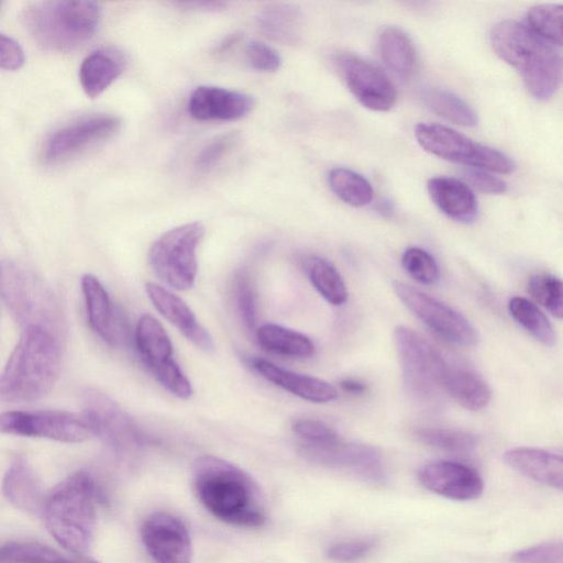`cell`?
Masks as SVG:
<instances>
[{"label":"cell","mask_w":563,"mask_h":563,"mask_svg":"<svg viewBox=\"0 0 563 563\" xmlns=\"http://www.w3.org/2000/svg\"><path fill=\"white\" fill-rule=\"evenodd\" d=\"M192 485L200 503L218 519L240 527L265 523V503L257 483L231 462L199 456L192 465Z\"/></svg>","instance_id":"cell-1"},{"label":"cell","mask_w":563,"mask_h":563,"mask_svg":"<svg viewBox=\"0 0 563 563\" xmlns=\"http://www.w3.org/2000/svg\"><path fill=\"white\" fill-rule=\"evenodd\" d=\"M60 339L37 327L24 328L0 374V401L27 402L44 397L60 371Z\"/></svg>","instance_id":"cell-2"},{"label":"cell","mask_w":563,"mask_h":563,"mask_svg":"<svg viewBox=\"0 0 563 563\" xmlns=\"http://www.w3.org/2000/svg\"><path fill=\"white\" fill-rule=\"evenodd\" d=\"M104 501V493L92 475L73 473L45 499L42 514L47 530L65 550L84 555L93 540L97 505Z\"/></svg>","instance_id":"cell-3"},{"label":"cell","mask_w":563,"mask_h":563,"mask_svg":"<svg viewBox=\"0 0 563 563\" xmlns=\"http://www.w3.org/2000/svg\"><path fill=\"white\" fill-rule=\"evenodd\" d=\"M495 53L521 76L529 92L550 99L562 79V58L555 47L515 20L498 22L492 30Z\"/></svg>","instance_id":"cell-4"},{"label":"cell","mask_w":563,"mask_h":563,"mask_svg":"<svg viewBox=\"0 0 563 563\" xmlns=\"http://www.w3.org/2000/svg\"><path fill=\"white\" fill-rule=\"evenodd\" d=\"M95 1H45L24 8L22 22L31 38L48 52L67 53L89 41L101 21Z\"/></svg>","instance_id":"cell-5"},{"label":"cell","mask_w":563,"mask_h":563,"mask_svg":"<svg viewBox=\"0 0 563 563\" xmlns=\"http://www.w3.org/2000/svg\"><path fill=\"white\" fill-rule=\"evenodd\" d=\"M0 296L23 329L42 328L62 340L65 319L59 302L49 286L31 269L13 261H2Z\"/></svg>","instance_id":"cell-6"},{"label":"cell","mask_w":563,"mask_h":563,"mask_svg":"<svg viewBox=\"0 0 563 563\" xmlns=\"http://www.w3.org/2000/svg\"><path fill=\"white\" fill-rule=\"evenodd\" d=\"M402 382L417 399L430 401L444 390L449 364L426 339L406 325L394 330Z\"/></svg>","instance_id":"cell-7"},{"label":"cell","mask_w":563,"mask_h":563,"mask_svg":"<svg viewBox=\"0 0 563 563\" xmlns=\"http://www.w3.org/2000/svg\"><path fill=\"white\" fill-rule=\"evenodd\" d=\"M203 235V224L194 221L158 236L148 251V262L155 275L173 289L191 288L198 271L197 247Z\"/></svg>","instance_id":"cell-8"},{"label":"cell","mask_w":563,"mask_h":563,"mask_svg":"<svg viewBox=\"0 0 563 563\" xmlns=\"http://www.w3.org/2000/svg\"><path fill=\"white\" fill-rule=\"evenodd\" d=\"M415 136L426 152L445 161L498 174H511L516 169L515 162L505 153L442 124L419 123Z\"/></svg>","instance_id":"cell-9"},{"label":"cell","mask_w":563,"mask_h":563,"mask_svg":"<svg viewBox=\"0 0 563 563\" xmlns=\"http://www.w3.org/2000/svg\"><path fill=\"white\" fill-rule=\"evenodd\" d=\"M0 433L78 443L95 437L84 413L59 410L5 411L0 413Z\"/></svg>","instance_id":"cell-10"},{"label":"cell","mask_w":563,"mask_h":563,"mask_svg":"<svg viewBox=\"0 0 563 563\" xmlns=\"http://www.w3.org/2000/svg\"><path fill=\"white\" fill-rule=\"evenodd\" d=\"M393 288L406 308L444 341L461 346L478 343L475 327L451 306L401 282H394Z\"/></svg>","instance_id":"cell-11"},{"label":"cell","mask_w":563,"mask_h":563,"mask_svg":"<svg viewBox=\"0 0 563 563\" xmlns=\"http://www.w3.org/2000/svg\"><path fill=\"white\" fill-rule=\"evenodd\" d=\"M84 411L95 437H99L118 455L139 448L143 440L140 430L119 405L103 393L86 388L81 395Z\"/></svg>","instance_id":"cell-12"},{"label":"cell","mask_w":563,"mask_h":563,"mask_svg":"<svg viewBox=\"0 0 563 563\" xmlns=\"http://www.w3.org/2000/svg\"><path fill=\"white\" fill-rule=\"evenodd\" d=\"M121 124V119L111 114H95L77 120L58 129L46 140L42 159L45 164L65 162L111 139Z\"/></svg>","instance_id":"cell-13"},{"label":"cell","mask_w":563,"mask_h":563,"mask_svg":"<svg viewBox=\"0 0 563 563\" xmlns=\"http://www.w3.org/2000/svg\"><path fill=\"white\" fill-rule=\"evenodd\" d=\"M334 64L351 93L365 108L383 112L394 107L395 86L375 65L350 52L336 54Z\"/></svg>","instance_id":"cell-14"},{"label":"cell","mask_w":563,"mask_h":563,"mask_svg":"<svg viewBox=\"0 0 563 563\" xmlns=\"http://www.w3.org/2000/svg\"><path fill=\"white\" fill-rule=\"evenodd\" d=\"M301 452L314 463L350 471L367 482L380 484L386 481L383 454L374 445L341 441L325 448L301 446Z\"/></svg>","instance_id":"cell-15"},{"label":"cell","mask_w":563,"mask_h":563,"mask_svg":"<svg viewBox=\"0 0 563 563\" xmlns=\"http://www.w3.org/2000/svg\"><path fill=\"white\" fill-rule=\"evenodd\" d=\"M141 538L156 563H190V536L179 518L162 511L150 515L142 525Z\"/></svg>","instance_id":"cell-16"},{"label":"cell","mask_w":563,"mask_h":563,"mask_svg":"<svg viewBox=\"0 0 563 563\" xmlns=\"http://www.w3.org/2000/svg\"><path fill=\"white\" fill-rule=\"evenodd\" d=\"M419 483L430 492L453 500L477 499L484 489L479 473L455 461H431L423 464L417 474Z\"/></svg>","instance_id":"cell-17"},{"label":"cell","mask_w":563,"mask_h":563,"mask_svg":"<svg viewBox=\"0 0 563 563\" xmlns=\"http://www.w3.org/2000/svg\"><path fill=\"white\" fill-rule=\"evenodd\" d=\"M80 284L92 331L108 344L124 342L128 333L124 318L113 306L100 280L92 274H85Z\"/></svg>","instance_id":"cell-18"},{"label":"cell","mask_w":563,"mask_h":563,"mask_svg":"<svg viewBox=\"0 0 563 563\" xmlns=\"http://www.w3.org/2000/svg\"><path fill=\"white\" fill-rule=\"evenodd\" d=\"M253 106V98L244 92L199 86L189 97L188 112L199 121H232L245 117Z\"/></svg>","instance_id":"cell-19"},{"label":"cell","mask_w":563,"mask_h":563,"mask_svg":"<svg viewBox=\"0 0 563 563\" xmlns=\"http://www.w3.org/2000/svg\"><path fill=\"white\" fill-rule=\"evenodd\" d=\"M145 290L155 309L192 344L206 352L213 350L211 335L179 296L155 283H146Z\"/></svg>","instance_id":"cell-20"},{"label":"cell","mask_w":563,"mask_h":563,"mask_svg":"<svg viewBox=\"0 0 563 563\" xmlns=\"http://www.w3.org/2000/svg\"><path fill=\"white\" fill-rule=\"evenodd\" d=\"M252 366L265 379L307 401L324 404L338 398L336 388L322 378L282 368L264 358H253Z\"/></svg>","instance_id":"cell-21"},{"label":"cell","mask_w":563,"mask_h":563,"mask_svg":"<svg viewBox=\"0 0 563 563\" xmlns=\"http://www.w3.org/2000/svg\"><path fill=\"white\" fill-rule=\"evenodd\" d=\"M505 463L542 485L561 490L563 487V459L552 451L520 446L504 453Z\"/></svg>","instance_id":"cell-22"},{"label":"cell","mask_w":563,"mask_h":563,"mask_svg":"<svg viewBox=\"0 0 563 563\" xmlns=\"http://www.w3.org/2000/svg\"><path fill=\"white\" fill-rule=\"evenodd\" d=\"M2 494L14 507L32 514L43 512L46 497L31 465L22 457H16L8 467L2 478Z\"/></svg>","instance_id":"cell-23"},{"label":"cell","mask_w":563,"mask_h":563,"mask_svg":"<svg viewBox=\"0 0 563 563\" xmlns=\"http://www.w3.org/2000/svg\"><path fill=\"white\" fill-rule=\"evenodd\" d=\"M428 192L434 205L449 218L462 223L473 222L477 214V200L472 189L453 177H433Z\"/></svg>","instance_id":"cell-24"},{"label":"cell","mask_w":563,"mask_h":563,"mask_svg":"<svg viewBox=\"0 0 563 563\" xmlns=\"http://www.w3.org/2000/svg\"><path fill=\"white\" fill-rule=\"evenodd\" d=\"M134 341L140 358L152 375L175 362L172 341L153 316H141L136 323Z\"/></svg>","instance_id":"cell-25"},{"label":"cell","mask_w":563,"mask_h":563,"mask_svg":"<svg viewBox=\"0 0 563 563\" xmlns=\"http://www.w3.org/2000/svg\"><path fill=\"white\" fill-rule=\"evenodd\" d=\"M256 23L267 38L284 45H292L298 43L302 35L303 15L294 4L275 2L258 11Z\"/></svg>","instance_id":"cell-26"},{"label":"cell","mask_w":563,"mask_h":563,"mask_svg":"<svg viewBox=\"0 0 563 563\" xmlns=\"http://www.w3.org/2000/svg\"><path fill=\"white\" fill-rule=\"evenodd\" d=\"M124 62L113 52L98 49L89 54L79 67V81L85 93L97 98L123 73Z\"/></svg>","instance_id":"cell-27"},{"label":"cell","mask_w":563,"mask_h":563,"mask_svg":"<svg viewBox=\"0 0 563 563\" xmlns=\"http://www.w3.org/2000/svg\"><path fill=\"white\" fill-rule=\"evenodd\" d=\"M380 57L388 69L401 79H410L418 70V55L411 38L399 27L386 26L378 38Z\"/></svg>","instance_id":"cell-28"},{"label":"cell","mask_w":563,"mask_h":563,"mask_svg":"<svg viewBox=\"0 0 563 563\" xmlns=\"http://www.w3.org/2000/svg\"><path fill=\"white\" fill-rule=\"evenodd\" d=\"M444 390L463 408L478 411L487 407L492 390L487 382L476 372L462 366H450Z\"/></svg>","instance_id":"cell-29"},{"label":"cell","mask_w":563,"mask_h":563,"mask_svg":"<svg viewBox=\"0 0 563 563\" xmlns=\"http://www.w3.org/2000/svg\"><path fill=\"white\" fill-rule=\"evenodd\" d=\"M256 339L264 350L288 357L307 358L316 350L306 334L275 323H265L257 328Z\"/></svg>","instance_id":"cell-30"},{"label":"cell","mask_w":563,"mask_h":563,"mask_svg":"<svg viewBox=\"0 0 563 563\" xmlns=\"http://www.w3.org/2000/svg\"><path fill=\"white\" fill-rule=\"evenodd\" d=\"M303 269L312 286L329 303L342 306L346 302V285L332 263L312 255L303 261Z\"/></svg>","instance_id":"cell-31"},{"label":"cell","mask_w":563,"mask_h":563,"mask_svg":"<svg viewBox=\"0 0 563 563\" xmlns=\"http://www.w3.org/2000/svg\"><path fill=\"white\" fill-rule=\"evenodd\" d=\"M426 107L441 118L461 126L477 124V114L474 109L454 92L429 87L421 93Z\"/></svg>","instance_id":"cell-32"},{"label":"cell","mask_w":563,"mask_h":563,"mask_svg":"<svg viewBox=\"0 0 563 563\" xmlns=\"http://www.w3.org/2000/svg\"><path fill=\"white\" fill-rule=\"evenodd\" d=\"M508 311L514 320L529 332L537 341L547 346L556 342V333L540 308L529 299L512 297L508 302Z\"/></svg>","instance_id":"cell-33"},{"label":"cell","mask_w":563,"mask_h":563,"mask_svg":"<svg viewBox=\"0 0 563 563\" xmlns=\"http://www.w3.org/2000/svg\"><path fill=\"white\" fill-rule=\"evenodd\" d=\"M328 181L331 190L343 202L352 207H363L374 199L371 183L361 174L349 168H334L329 173Z\"/></svg>","instance_id":"cell-34"},{"label":"cell","mask_w":563,"mask_h":563,"mask_svg":"<svg viewBox=\"0 0 563 563\" xmlns=\"http://www.w3.org/2000/svg\"><path fill=\"white\" fill-rule=\"evenodd\" d=\"M415 435L428 446L456 454L473 452L479 442L474 433L456 429L420 428Z\"/></svg>","instance_id":"cell-35"},{"label":"cell","mask_w":563,"mask_h":563,"mask_svg":"<svg viewBox=\"0 0 563 563\" xmlns=\"http://www.w3.org/2000/svg\"><path fill=\"white\" fill-rule=\"evenodd\" d=\"M562 4H538L527 14L528 27L545 42L562 45Z\"/></svg>","instance_id":"cell-36"},{"label":"cell","mask_w":563,"mask_h":563,"mask_svg":"<svg viewBox=\"0 0 563 563\" xmlns=\"http://www.w3.org/2000/svg\"><path fill=\"white\" fill-rule=\"evenodd\" d=\"M56 550L33 542H9L0 547V563H68Z\"/></svg>","instance_id":"cell-37"},{"label":"cell","mask_w":563,"mask_h":563,"mask_svg":"<svg viewBox=\"0 0 563 563\" xmlns=\"http://www.w3.org/2000/svg\"><path fill=\"white\" fill-rule=\"evenodd\" d=\"M530 295L558 319L563 317V285L550 273H538L528 283Z\"/></svg>","instance_id":"cell-38"},{"label":"cell","mask_w":563,"mask_h":563,"mask_svg":"<svg viewBox=\"0 0 563 563\" xmlns=\"http://www.w3.org/2000/svg\"><path fill=\"white\" fill-rule=\"evenodd\" d=\"M232 294L241 321L247 330H253L257 322V303L252 280L245 269H241L235 274Z\"/></svg>","instance_id":"cell-39"},{"label":"cell","mask_w":563,"mask_h":563,"mask_svg":"<svg viewBox=\"0 0 563 563\" xmlns=\"http://www.w3.org/2000/svg\"><path fill=\"white\" fill-rule=\"evenodd\" d=\"M405 271L419 284L432 285L439 279V267L434 257L423 249L411 246L401 256Z\"/></svg>","instance_id":"cell-40"},{"label":"cell","mask_w":563,"mask_h":563,"mask_svg":"<svg viewBox=\"0 0 563 563\" xmlns=\"http://www.w3.org/2000/svg\"><path fill=\"white\" fill-rule=\"evenodd\" d=\"M291 428L303 446L325 448L342 441L335 430L320 420L299 419Z\"/></svg>","instance_id":"cell-41"},{"label":"cell","mask_w":563,"mask_h":563,"mask_svg":"<svg viewBox=\"0 0 563 563\" xmlns=\"http://www.w3.org/2000/svg\"><path fill=\"white\" fill-rule=\"evenodd\" d=\"M239 134L229 132L221 134L206 144L195 161V167L199 172L212 169L235 145Z\"/></svg>","instance_id":"cell-42"},{"label":"cell","mask_w":563,"mask_h":563,"mask_svg":"<svg viewBox=\"0 0 563 563\" xmlns=\"http://www.w3.org/2000/svg\"><path fill=\"white\" fill-rule=\"evenodd\" d=\"M373 539H355L331 544L327 550V556L339 563H353L367 556L375 548Z\"/></svg>","instance_id":"cell-43"},{"label":"cell","mask_w":563,"mask_h":563,"mask_svg":"<svg viewBox=\"0 0 563 563\" xmlns=\"http://www.w3.org/2000/svg\"><path fill=\"white\" fill-rule=\"evenodd\" d=\"M511 563H563L561 541H548L512 554Z\"/></svg>","instance_id":"cell-44"},{"label":"cell","mask_w":563,"mask_h":563,"mask_svg":"<svg viewBox=\"0 0 563 563\" xmlns=\"http://www.w3.org/2000/svg\"><path fill=\"white\" fill-rule=\"evenodd\" d=\"M246 63L254 69L265 73H273L280 68L282 57L269 45L252 41L244 48Z\"/></svg>","instance_id":"cell-45"},{"label":"cell","mask_w":563,"mask_h":563,"mask_svg":"<svg viewBox=\"0 0 563 563\" xmlns=\"http://www.w3.org/2000/svg\"><path fill=\"white\" fill-rule=\"evenodd\" d=\"M464 178L476 189L489 195L504 194L507 190L506 183L490 174L488 170L467 167L463 170Z\"/></svg>","instance_id":"cell-46"},{"label":"cell","mask_w":563,"mask_h":563,"mask_svg":"<svg viewBox=\"0 0 563 563\" xmlns=\"http://www.w3.org/2000/svg\"><path fill=\"white\" fill-rule=\"evenodd\" d=\"M25 63L24 51L13 38L0 33V68L16 70Z\"/></svg>","instance_id":"cell-47"},{"label":"cell","mask_w":563,"mask_h":563,"mask_svg":"<svg viewBox=\"0 0 563 563\" xmlns=\"http://www.w3.org/2000/svg\"><path fill=\"white\" fill-rule=\"evenodd\" d=\"M340 387L351 395H362L367 390V385L355 378H345L340 382Z\"/></svg>","instance_id":"cell-48"},{"label":"cell","mask_w":563,"mask_h":563,"mask_svg":"<svg viewBox=\"0 0 563 563\" xmlns=\"http://www.w3.org/2000/svg\"><path fill=\"white\" fill-rule=\"evenodd\" d=\"M180 5H187L189 8H194V9H199V10H218V9H221L223 7H225V3L223 2H213V1H208V2H186V3H180Z\"/></svg>","instance_id":"cell-49"},{"label":"cell","mask_w":563,"mask_h":563,"mask_svg":"<svg viewBox=\"0 0 563 563\" xmlns=\"http://www.w3.org/2000/svg\"><path fill=\"white\" fill-rule=\"evenodd\" d=\"M68 563H99V562L91 560V559L79 558L76 560H69Z\"/></svg>","instance_id":"cell-50"},{"label":"cell","mask_w":563,"mask_h":563,"mask_svg":"<svg viewBox=\"0 0 563 563\" xmlns=\"http://www.w3.org/2000/svg\"><path fill=\"white\" fill-rule=\"evenodd\" d=\"M1 4H2V2H0V8H1Z\"/></svg>","instance_id":"cell-51"}]
</instances>
